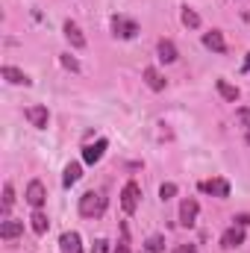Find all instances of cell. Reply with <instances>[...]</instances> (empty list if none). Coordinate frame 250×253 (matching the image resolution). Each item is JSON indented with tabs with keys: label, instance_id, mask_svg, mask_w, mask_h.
Instances as JSON below:
<instances>
[{
	"label": "cell",
	"instance_id": "obj_1",
	"mask_svg": "<svg viewBox=\"0 0 250 253\" xmlns=\"http://www.w3.org/2000/svg\"><path fill=\"white\" fill-rule=\"evenodd\" d=\"M106 212V197L100 194V191H85L83 197H80V215H85V218H100Z\"/></svg>",
	"mask_w": 250,
	"mask_h": 253
},
{
	"label": "cell",
	"instance_id": "obj_2",
	"mask_svg": "<svg viewBox=\"0 0 250 253\" xmlns=\"http://www.w3.org/2000/svg\"><path fill=\"white\" fill-rule=\"evenodd\" d=\"M138 197H141V189H138V183H126L124 191H121V206H124L126 215H132L135 212V206H138Z\"/></svg>",
	"mask_w": 250,
	"mask_h": 253
},
{
	"label": "cell",
	"instance_id": "obj_3",
	"mask_svg": "<svg viewBox=\"0 0 250 253\" xmlns=\"http://www.w3.org/2000/svg\"><path fill=\"white\" fill-rule=\"evenodd\" d=\"M112 33H115L118 39H135V33H138V24H135V21H129V18L115 15V18H112Z\"/></svg>",
	"mask_w": 250,
	"mask_h": 253
},
{
	"label": "cell",
	"instance_id": "obj_4",
	"mask_svg": "<svg viewBox=\"0 0 250 253\" xmlns=\"http://www.w3.org/2000/svg\"><path fill=\"white\" fill-rule=\"evenodd\" d=\"M200 191L212 194V197H230V183L224 177H215V180H203L200 183Z\"/></svg>",
	"mask_w": 250,
	"mask_h": 253
},
{
	"label": "cell",
	"instance_id": "obj_5",
	"mask_svg": "<svg viewBox=\"0 0 250 253\" xmlns=\"http://www.w3.org/2000/svg\"><path fill=\"white\" fill-rule=\"evenodd\" d=\"M27 121L33 126H39V129H44L47 121H50V112H47V106H42V103H36V106H27Z\"/></svg>",
	"mask_w": 250,
	"mask_h": 253
},
{
	"label": "cell",
	"instance_id": "obj_6",
	"mask_svg": "<svg viewBox=\"0 0 250 253\" xmlns=\"http://www.w3.org/2000/svg\"><path fill=\"white\" fill-rule=\"evenodd\" d=\"M24 197H27V203H30L33 209H39V206H42V203L47 200V191H44V183H42V180H33V183L27 186V194H24Z\"/></svg>",
	"mask_w": 250,
	"mask_h": 253
},
{
	"label": "cell",
	"instance_id": "obj_7",
	"mask_svg": "<svg viewBox=\"0 0 250 253\" xmlns=\"http://www.w3.org/2000/svg\"><path fill=\"white\" fill-rule=\"evenodd\" d=\"M62 33H65V39L71 42V47H74V50H83V47H85V36H83V30H80L74 21H65Z\"/></svg>",
	"mask_w": 250,
	"mask_h": 253
},
{
	"label": "cell",
	"instance_id": "obj_8",
	"mask_svg": "<svg viewBox=\"0 0 250 253\" xmlns=\"http://www.w3.org/2000/svg\"><path fill=\"white\" fill-rule=\"evenodd\" d=\"M197 212H200V203H197L194 197H186V200L180 203V224H183V227H191L194 218H197Z\"/></svg>",
	"mask_w": 250,
	"mask_h": 253
},
{
	"label": "cell",
	"instance_id": "obj_9",
	"mask_svg": "<svg viewBox=\"0 0 250 253\" xmlns=\"http://www.w3.org/2000/svg\"><path fill=\"white\" fill-rule=\"evenodd\" d=\"M109 147V141L106 138H100V141H94V144H85L83 147V159L88 162V165H97L100 159H103V150Z\"/></svg>",
	"mask_w": 250,
	"mask_h": 253
},
{
	"label": "cell",
	"instance_id": "obj_10",
	"mask_svg": "<svg viewBox=\"0 0 250 253\" xmlns=\"http://www.w3.org/2000/svg\"><path fill=\"white\" fill-rule=\"evenodd\" d=\"M221 245H224L227 251H233V248H242V245H245V230L233 224V227H230V230L221 236Z\"/></svg>",
	"mask_w": 250,
	"mask_h": 253
},
{
	"label": "cell",
	"instance_id": "obj_11",
	"mask_svg": "<svg viewBox=\"0 0 250 253\" xmlns=\"http://www.w3.org/2000/svg\"><path fill=\"white\" fill-rule=\"evenodd\" d=\"M3 80L6 83H12V85H33V80L24 74V71H18V68H12V65H3Z\"/></svg>",
	"mask_w": 250,
	"mask_h": 253
},
{
	"label": "cell",
	"instance_id": "obj_12",
	"mask_svg": "<svg viewBox=\"0 0 250 253\" xmlns=\"http://www.w3.org/2000/svg\"><path fill=\"white\" fill-rule=\"evenodd\" d=\"M24 233V221H12V218H6L3 224H0V239H18Z\"/></svg>",
	"mask_w": 250,
	"mask_h": 253
},
{
	"label": "cell",
	"instance_id": "obj_13",
	"mask_svg": "<svg viewBox=\"0 0 250 253\" xmlns=\"http://www.w3.org/2000/svg\"><path fill=\"white\" fill-rule=\"evenodd\" d=\"M203 44H206L209 50H215V53H224V50H227V42H224V36H221L218 30L206 33V36H203Z\"/></svg>",
	"mask_w": 250,
	"mask_h": 253
},
{
	"label": "cell",
	"instance_id": "obj_14",
	"mask_svg": "<svg viewBox=\"0 0 250 253\" xmlns=\"http://www.w3.org/2000/svg\"><path fill=\"white\" fill-rule=\"evenodd\" d=\"M215 88H218V94H221L224 100H230V103H236L239 94H242V91H239L233 83H227V80H215Z\"/></svg>",
	"mask_w": 250,
	"mask_h": 253
},
{
	"label": "cell",
	"instance_id": "obj_15",
	"mask_svg": "<svg viewBox=\"0 0 250 253\" xmlns=\"http://www.w3.org/2000/svg\"><path fill=\"white\" fill-rule=\"evenodd\" d=\"M59 245H62V253H83V245H80V233H62Z\"/></svg>",
	"mask_w": 250,
	"mask_h": 253
},
{
	"label": "cell",
	"instance_id": "obj_16",
	"mask_svg": "<svg viewBox=\"0 0 250 253\" xmlns=\"http://www.w3.org/2000/svg\"><path fill=\"white\" fill-rule=\"evenodd\" d=\"M144 83H147L153 91H162V88H165V77H162L156 68H144Z\"/></svg>",
	"mask_w": 250,
	"mask_h": 253
},
{
	"label": "cell",
	"instance_id": "obj_17",
	"mask_svg": "<svg viewBox=\"0 0 250 253\" xmlns=\"http://www.w3.org/2000/svg\"><path fill=\"white\" fill-rule=\"evenodd\" d=\"M80 177H83V168H80V162H71V165L65 168V174H62V186H68V189H71V186H74Z\"/></svg>",
	"mask_w": 250,
	"mask_h": 253
},
{
	"label": "cell",
	"instance_id": "obj_18",
	"mask_svg": "<svg viewBox=\"0 0 250 253\" xmlns=\"http://www.w3.org/2000/svg\"><path fill=\"white\" fill-rule=\"evenodd\" d=\"M159 59H162V62H177V47H174V42H168V39L159 42Z\"/></svg>",
	"mask_w": 250,
	"mask_h": 253
},
{
	"label": "cell",
	"instance_id": "obj_19",
	"mask_svg": "<svg viewBox=\"0 0 250 253\" xmlns=\"http://www.w3.org/2000/svg\"><path fill=\"white\" fill-rule=\"evenodd\" d=\"M30 221H33V233H36V236H44V233H47V227H50L47 215H44V212H39V209L33 212V218H30Z\"/></svg>",
	"mask_w": 250,
	"mask_h": 253
},
{
	"label": "cell",
	"instance_id": "obj_20",
	"mask_svg": "<svg viewBox=\"0 0 250 253\" xmlns=\"http://www.w3.org/2000/svg\"><path fill=\"white\" fill-rule=\"evenodd\" d=\"M12 203H15V189H12V183H6L3 186V215H9Z\"/></svg>",
	"mask_w": 250,
	"mask_h": 253
},
{
	"label": "cell",
	"instance_id": "obj_21",
	"mask_svg": "<svg viewBox=\"0 0 250 253\" xmlns=\"http://www.w3.org/2000/svg\"><path fill=\"white\" fill-rule=\"evenodd\" d=\"M144 248H147V253H162L165 251V239H162V236H150V239L144 242Z\"/></svg>",
	"mask_w": 250,
	"mask_h": 253
},
{
	"label": "cell",
	"instance_id": "obj_22",
	"mask_svg": "<svg viewBox=\"0 0 250 253\" xmlns=\"http://www.w3.org/2000/svg\"><path fill=\"white\" fill-rule=\"evenodd\" d=\"M183 24H186V27H191V30H194V27H200V15H197L194 9L183 6Z\"/></svg>",
	"mask_w": 250,
	"mask_h": 253
},
{
	"label": "cell",
	"instance_id": "obj_23",
	"mask_svg": "<svg viewBox=\"0 0 250 253\" xmlns=\"http://www.w3.org/2000/svg\"><path fill=\"white\" fill-rule=\"evenodd\" d=\"M59 62H62L65 68H68V71H74V74L80 71V62H77V59H74L71 53H62V56H59Z\"/></svg>",
	"mask_w": 250,
	"mask_h": 253
},
{
	"label": "cell",
	"instance_id": "obj_24",
	"mask_svg": "<svg viewBox=\"0 0 250 253\" xmlns=\"http://www.w3.org/2000/svg\"><path fill=\"white\" fill-rule=\"evenodd\" d=\"M174 194H177V186H174V183H162V189H159V197H162V200H171Z\"/></svg>",
	"mask_w": 250,
	"mask_h": 253
},
{
	"label": "cell",
	"instance_id": "obj_25",
	"mask_svg": "<svg viewBox=\"0 0 250 253\" xmlns=\"http://www.w3.org/2000/svg\"><path fill=\"white\" fill-rule=\"evenodd\" d=\"M236 121L250 129V106H245V109H239V112H236Z\"/></svg>",
	"mask_w": 250,
	"mask_h": 253
},
{
	"label": "cell",
	"instance_id": "obj_26",
	"mask_svg": "<svg viewBox=\"0 0 250 253\" xmlns=\"http://www.w3.org/2000/svg\"><path fill=\"white\" fill-rule=\"evenodd\" d=\"M233 221H236V227H248V224H250V215H236Z\"/></svg>",
	"mask_w": 250,
	"mask_h": 253
},
{
	"label": "cell",
	"instance_id": "obj_27",
	"mask_svg": "<svg viewBox=\"0 0 250 253\" xmlns=\"http://www.w3.org/2000/svg\"><path fill=\"white\" fill-rule=\"evenodd\" d=\"M91 253H106V242H103V239H100V242H97V245H94V248H91Z\"/></svg>",
	"mask_w": 250,
	"mask_h": 253
},
{
	"label": "cell",
	"instance_id": "obj_28",
	"mask_svg": "<svg viewBox=\"0 0 250 253\" xmlns=\"http://www.w3.org/2000/svg\"><path fill=\"white\" fill-rule=\"evenodd\" d=\"M115 253H129V245H126V239H124V242H118V248H115Z\"/></svg>",
	"mask_w": 250,
	"mask_h": 253
},
{
	"label": "cell",
	"instance_id": "obj_29",
	"mask_svg": "<svg viewBox=\"0 0 250 253\" xmlns=\"http://www.w3.org/2000/svg\"><path fill=\"white\" fill-rule=\"evenodd\" d=\"M183 248H186V253H197V248H194V245H183Z\"/></svg>",
	"mask_w": 250,
	"mask_h": 253
},
{
	"label": "cell",
	"instance_id": "obj_30",
	"mask_svg": "<svg viewBox=\"0 0 250 253\" xmlns=\"http://www.w3.org/2000/svg\"><path fill=\"white\" fill-rule=\"evenodd\" d=\"M245 71H250V53H248V59H245Z\"/></svg>",
	"mask_w": 250,
	"mask_h": 253
},
{
	"label": "cell",
	"instance_id": "obj_31",
	"mask_svg": "<svg viewBox=\"0 0 250 253\" xmlns=\"http://www.w3.org/2000/svg\"><path fill=\"white\" fill-rule=\"evenodd\" d=\"M171 253H186V248H183V245H180V248H177V251H171Z\"/></svg>",
	"mask_w": 250,
	"mask_h": 253
}]
</instances>
